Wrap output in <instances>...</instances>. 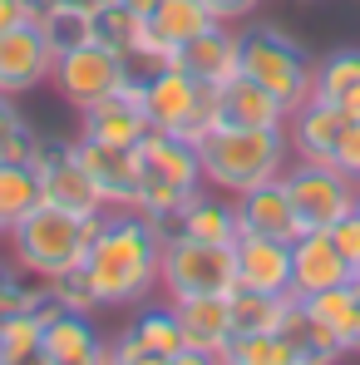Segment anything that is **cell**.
<instances>
[{
	"label": "cell",
	"instance_id": "6da1fadb",
	"mask_svg": "<svg viewBox=\"0 0 360 365\" xmlns=\"http://www.w3.org/2000/svg\"><path fill=\"white\" fill-rule=\"evenodd\" d=\"M89 282L104 306H143L163 292V232L138 207H109L89 237Z\"/></svg>",
	"mask_w": 360,
	"mask_h": 365
},
{
	"label": "cell",
	"instance_id": "7a4b0ae2",
	"mask_svg": "<svg viewBox=\"0 0 360 365\" xmlns=\"http://www.w3.org/2000/svg\"><path fill=\"white\" fill-rule=\"evenodd\" d=\"M197 158L207 187L237 197L257 182L282 178L292 163V143H287V128H212L197 143Z\"/></svg>",
	"mask_w": 360,
	"mask_h": 365
},
{
	"label": "cell",
	"instance_id": "3957f363",
	"mask_svg": "<svg viewBox=\"0 0 360 365\" xmlns=\"http://www.w3.org/2000/svg\"><path fill=\"white\" fill-rule=\"evenodd\" d=\"M138 212L158 227H168L187 207L192 192H202V158H197V143H187L178 133H163V128H148L143 143H138Z\"/></svg>",
	"mask_w": 360,
	"mask_h": 365
},
{
	"label": "cell",
	"instance_id": "277c9868",
	"mask_svg": "<svg viewBox=\"0 0 360 365\" xmlns=\"http://www.w3.org/2000/svg\"><path fill=\"white\" fill-rule=\"evenodd\" d=\"M89 237H94V222L64 212L55 202H40V207H30L15 227H5L10 262H15L25 277H40V282L60 277L69 267H84Z\"/></svg>",
	"mask_w": 360,
	"mask_h": 365
},
{
	"label": "cell",
	"instance_id": "5b68a950",
	"mask_svg": "<svg viewBox=\"0 0 360 365\" xmlns=\"http://www.w3.org/2000/svg\"><path fill=\"white\" fill-rule=\"evenodd\" d=\"M217 89L222 84H197L187 69L163 64L143 79V114L148 128L178 133L187 143H202L217 128Z\"/></svg>",
	"mask_w": 360,
	"mask_h": 365
},
{
	"label": "cell",
	"instance_id": "8992f818",
	"mask_svg": "<svg viewBox=\"0 0 360 365\" xmlns=\"http://www.w3.org/2000/svg\"><path fill=\"white\" fill-rule=\"evenodd\" d=\"M242 74L257 79L267 94H277L287 109H297V104L311 99L316 60L301 50L287 30H277V25H252V30H242Z\"/></svg>",
	"mask_w": 360,
	"mask_h": 365
},
{
	"label": "cell",
	"instance_id": "52a82bcc",
	"mask_svg": "<svg viewBox=\"0 0 360 365\" xmlns=\"http://www.w3.org/2000/svg\"><path fill=\"white\" fill-rule=\"evenodd\" d=\"M237 287V242L163 237V297H227Z\"/></svg>",
	"mask_w": 360,
	"mask_h": 365
},
{
	"label": "cell",
	"instance_id": "ba28073f",
	"mask_svg": "<svg viewBox=\"0 0 360 365\" xmlns=\"http://www.w3.org/2000/svg\"><path fill=\"white\" fill-rule=\"evenodd\" d=\"M282 178H287L292 202H297L301 232H331L346 212H356L360 182L346 178L336 163H306V158H292Z\"/></svg>",
	"mask_w": 360,
	"mask_h": 365
},
{
	"label": "cell",
	"instance_id": "9c48e42d",
	"mask_svg": "<svg viewBox=\"0 0 360 365\" xmlns=\"http://www.w3.org/2000/svg\"><path fill=\"white\" fill-rule=\"evenodd\" d=\"M30 168L40 173L45 202H55V207L84 217V222H99V217L109 212V202H104V192L94 187L89 168L74 158V138H69V143H64V138H40L35 153H30Z\"/></svg>",
	"mask_w": 360,
	"mask_h": 365
},
{
	"label": "cell",
	"instance_id": "30bf717a",
	"mask_svg": "<svg viewBox=\"0 0 360 365\" xmlns=\"http://www.w3.org/2000/svg\"><path fill=\"white\" fill-rule=\"evenodd\" d=\"M128 74H133V60H123V55L104 50V45H79V50H64L60 60H55L50 84H55V94L74 114H84L89 104L119 94Z\"/></svg>",
	"mask_w": 360,
	"mask_h": 365
},
{
	"label": "cell",
	"instance_id": "8fae6325",
	"mask_svg": "<svg viewBox=\"0 0 360 365\" xmlns=\"http://www.w3.org/2000/svg\"><path fill=\"white\" fill-rule=\"evenodd\" d=\"M114 365H192L187 336L173 302L168 306H138V316L123 326L109 346Z\"/></svg>",
	"mask_w": 360,
	"mask_h": 365
},
{
	"label": "cell",
	"instance_id": "7c38bea8",
	"mask_svg": "<svg viewBox=\"0 0 360 365\" xmlns=\"http://www.w3.org/2000/svg\"><path fill=\"white\" fill-rule=\"evenodd\" d=\"M55 60H60V55L50 50V40H45L40 25H15V30H5V35H0V94L25 99V94L45 89L50 74H55Z\"/></svg>",
	"mask_w": 360,
	"mask_h": 365
},
{
	"label": "cell",
	"instance_id": "4fadbf2b",
	"mask_svg": "<svg viewBox=\"0 0 360 365\" xmlns=\"http://www.w3.org/2000/svg\"><path fill=\"white\" fill-rule=\"evenodd\" d=\"M40 365H114L109 356V341L99 336L94 316L84 311H55L45 321V336H40Z\"/></svg>",
	"mask_w": 360,
	"mask_h": 365
},
{
	"label": "cell",
	"instance_id": "5bb4252c",
	"mask_svg": "<svg viewBox=\"0 0 360 365\" xmlns=\"http://www.w3.org/2000/svg\"><path fill=\"white\" fill-rule=\"evenodd\" d=\"M173 311H178V321H182L192 365L227 361V346H232V311H227V297H173Z\"/></svg>",
	"mask_w": 360,
	"mask_h": 365
},
{
	"label": "cell",
	"instance_id": "9a60e30c",
	"mask_svg": "<svg viewBox=\"0 0 360 365\" xmlns=\"http://www.w3.org/2000/svg\"><path fill=\"white\" fill-rule=\"evenodd\" d=\"M232 202H237L242 232H252V237H282V242H297L301 237V217H297L292 192H287V178L257 182V187L237 192Z\"/></svg>",
	"mask_w": 360,
	"mask_h": 365
},
{
	"label": "cell",
	"instance_id": "2e32d148",
	"mask_svg": "<svg viewBox=\"0 0 360 365\" xmlns=\"http://www.w3.org/2000/svg\"><path fill=\"white\" fill-rule=\"evenodd\" d=\"M173 64L187 69L197 84H227V79L242 74V30H232V25L217 20L212 30H202V35H192L187 45H178Z\"/></svg>",
	"mask_w": 360,
	"mask_h": 365
},
{
	"label": "cell",
	"instance_id": "e0dca14e",
	"mask_svg": "<svg viewBox=\"0 0 360 365\" xmlns=\"http://www.w3.org/2000/svg\"><path fill=\"white\" fill-rule=\"evenodd\" d=\"M74 158L89 168L94 187L104 192L109 207H133L138 202V148H109L94 138H74Z\"/></svg>",
	"mask_w": 360,
	"mask_h": 365
},
{
	"label": "cell",
	"instance_id": "ac0fdd59",
	"mask_svg": "<svg viewBox=\"0 0 360 365\" xmlns=\"http://www.w3.org/2000/svg\"><path fill=\"white\" fill-rule=\"evenodd\" d=\"M356 272L331 242V232H301L292 242V297H316L326 287H346Z\"/></svg>",
	"mask_w": 360,
	"mask_h": 365
},
{
	"label": "cell",
	"instance_id": "d6986e66",
	"mask_svg": "<svg viewBox=\"0 0 360 365\" xmlns=\"http://www.w3.org/2000/svg\"><path fill=\"white\" fill-rule=\"evenodd\" d=\"M346 114L326 99H306L287 114V143H292V158H306V163H331L336 158V143L346 133Z\"/></svg>",
	"mask_w": 360,
	"mask_h": 365
},
{
	"label": "cell",
	"instance_id": "ffe728a7",
	"mask_svg": "<svg viewBox=\"0 0 360 365\" xmlns=\"http://www.w3.org/2000/svg\"><path fill=\"white\" fill-rule=\"evenodd\" d=\"M163 237L168 232H178V237H197V242H237L242 237V222H237V202L227 197V192H217V187H202V192H192L187 197V207H182L178 217L168 222V227H158Z\"/></svg>",
	"mask_w": 360,
	"mask_h": 365
},
{
	"label": "cell",
	"instance_id": "44dd1931",
	"mask_svg": "<svg viewBox=\"0 0 360 365\" xmlns=\"http://www.w3.org/2000/svg\"><path fill=\"white\" fill-rule=\"evenodd\" d=\"M287 114L292 109L247 74L217 89V128H287Z\"/></svg>",
	"mask_w": 360,
	"mask_h": 365
},
{
	"label": "cell",
	"instance_id": "7402d4cb",
	"mask_svg": "<svg viewBox=\"0 0 360 365\" xmlns=\"http://www.w3.org/2000/svg\"><path fill=\"white\" fill-rule=\"evenodd\" d=\"M237 287L287 297L292 292V242L282 237H237Z\"/></svg>",
	"mask_w": 360,
	"mask_h": 365
},
{
	"label": "cell",
	"instance_id": "603a6c76",
	"mask_svg": "<svg viewBox=\"0 0 360 365\" xmlns=\"http://www.w3.org/2000/svg\"><path fill=\"white\" fill-rule=\"evenodd\" d=\"M143 133H148L143 104H133L123 94H109V99H99L79 114V138H94V143H109V148H138Z\"/></svg>",
	"mask_w": 360,
	"mask_h": 365
},
{
	"label": "cell",
	"instance_id": "cb8c5ba5",
	"mask_svg": "<svg viewBox=\"0 0 360 365\" xmlns=\"http://www.w3.org/2000/svg\"><path fill=\"white\" fill-rule=\"evenodd\" d=\"M311 99H326L346 119H360V50H336V55L316 60Z\"/></svg>",
	"mask_w": 360,
	"mask_h": 365
},
{
	"label": "cell",
	"instance_id": "d4e9b609",
	"mask_svg": "<svg viewBox=\"0 0 360 365\" xmlns=\"http://www.w3.org/2000/svg\"><path fill=\"white\" fill-rule=\"evenodd\" d=\"M282 336L297 346V361L301 365H331L341 361L346 351L336 346V336L311 316V306H306V297H287V316H282Z\"/></svg>",
	"mask_w": 360,
	"mask_h": 365
},
{
	"label": "cell",
	"instance_id": "484cf974",
	"mask_svg": "<svg viewBox=\"0 0 360 365\" xmlns=\"http://www.w3.org/2000/svg\"><path fill=\"white\" fill-rule=\"evenodd\" d=\"M311 306V316L336 336V346L351 356L360 351V292L356 282H346V287H326V292H316V297H306Z\"/></svg>",
	"mask_w": 360,
	"mask_h": 365
},
{
	"label": "cell",
	"instance_id": "4316f807",
	"mask_svg": "<svg viewBox=\"0 0 360 365\" xmlns=\"http://www.w3.org/2000/svg\"><path fill=\"white\" fill-rule=\"evenodd\" d=\"M292 297V292H287ZM287 297L272 292H252V287H232L227 292V311H232V336H272L282 331L287 316Z\"/></svg>",
	"mask_w": 360,
	"mask_h": 365
},
{
	"label": "cell",
	"instance_id": "83f0119b",
	"mask_svg": "<svg viewBox=\"0 0 360 365\" xmlns=\"http://www.w3.org/2000/svg\"><path fill=\"white\" fill-rule=\"evenodd\" d=\"M212 25H217V15H212L202 0H158L153 15H148V30H153L168 50L187 45L192 35H202V30H212Z\"/></svg>",
	"mask_w": 360,
	"mask_h": 365
},
{
	"label": "cell",
	"instance_id": "f1b7e54d",
	"mask_svg": "<svg viewBox=\"0 0 360 365\" xmlns=\"http://www.w3.org/2000/svg\"><path fill=\"white\" fill-rule=\"evenodd\" d=\"M50 40V50L64 55V50H79V45H94V0H64L55 10H45L35 20Z\"/></svg>",
	"mask_w": 360,
	"mask_h": 365
},
{
	"label": "cell",
	"instance_id": "f546056e",
	"mask_svg": "<svg viewBox=\"0 0 360 365\" xmlns=\"http://www.w3.org/2000/svg\"><path fill=\"white\" fill-rule=\"evenodd\" d=\"M40 173L30 163H0V227H15L30 207H40Z\"/></svg>",
	"mask_w": 360,
	"mask_h": 365
},
{
	"label": "cell",
	"instance_id": "4dcf8cb0",
	"mask_svg": "<svg viewBox=\"0 0 360 365\" xmlns=\"http://www.w3.org/2000/svg\"><path fill=\"white\" fill-rule=\"evenodd\" d=\"M40 336H45V321H40L35 311L0 316V365H30V361H40Z\"/></svg>",
	"mask_w": 360,
	"mask_h": 365
},
{
	"label": "cell",
	"instance_id": "1f68e13d",
	"mask_svg": "<svg viewBox=\"0 0 360 365\" xmlns=\"http://www.w3.org/2000/svg\"><path fill=\"white\" fill-rule=\"evenodd\" d=\"M222 365H301V361H297V346L282 331H272V336H232Z\"/></svg>",
	"mask_w": 360,
	"mask_h": 365
},
{
	"label": "cell",
	"instance_id": "d6a6232c",
	"mask_svg": "<svg viewBox=\"0 0 360 365\" xmlns=\"http://www.w3.org/2000/svg\"><path fill=\"white\" fill-rule=\"evenodd\" d=\"M45 287H50V297H55L64 311H84V316L104 311L99 292H94V282H89V267H69V272H60V277H50Z\"/></svg>",
	"mask_w": 360,
	"mask_h": 365
},
{
	"label": "cell",
	"instance_id": "836d02e7",
	"mask_svg": "<svg viewBox=\"0 0 360 365\" xmlns=\"http://www.w3.org/2000/svg\"><path fill=\"white\" fill-rule=\"evenodd\" d=\"M331 242L341 247V257L351 262V272L360 277V212H346V217L331 227Z\"/></svg>",
	"mask_w": 360,
	"mask_h": 365
},
{
	"label": "cell",
	"instance_id": "e575fe53",
	"mask_svg": "<svg viewBox=\"0 0 360 365\" xmlns=\"http://www.w3.org/2000/svg\"><path fill=\"white\" fill-rule=\"evenodd\" d=\"M346 178H356L360 182V119L346 123V133H341V143H336V158H331Z\"/></svg>",
	"mask_w": 360,
	"mask_h": 365
},
{
	"label": "cell",
	"instance_id": "d590c367",
	"mask_svg": "<svg viewBox=\"0 0 360 365\" xmlns=\"http://www.w3.org/2000/svg\"><path fill=\"white\" fill-rule=\"evenodd\" d=\"M35 143H40V133H35V128H20V133H10V138L0 143V163H30Z\"/></svg>",
	"mask_w": 360,
	"mask_h": 365
},
{
	"label": "cell",
	"instance_id": "8d00e7d4",
	"mask_svg": "<svg viewBox=\"0 0 360 365\" xmlns=\"http://www.w3.org/2000/svg\"><path fill=\"white\" fill-rule=\"evenodd\" d=\"M202 5H207L222 25H237V20H247V15H257L262 0H202Z\"/></svg>",
	"mask_w": 360,
	"mask_h": 365
},
{
	"label": "cell",
	"instance_id": "74e56055",
	"mask_svg": "<svg viewBox=\"0 0 360 365\" xmlns=\"http://www.w3.org/2000/svg\"><path fill=\"white\" fill-rule=\"evenodd\" d=\"M20 128H30L25 109H20V99H15V94H0V143H5L10 133H20Z\"/></svg>",
	"mask_w": 360,
	"mask_h": 365
},
{
	"label": "cell",
	"instance_id": "f35d334b",
	"mask_svg": "<svg viewBox=\"0 0 360 365\" xmlns=\"http://www.w3.org/2000/svg\"><path fill=\"white\" fill-rule=\"evenodd\" d=\"M15 25H35L30 0H0V35H5V30H15Z\"/></svg>",
	"mask_w": 360,
	"mask_h": 365
},
{
	"label": "cell",
	"instance_id": "ab89813d",
	"mask_svg": "<svg viewBox=\"0 0 360 365\" xmlns=\"http://www.w3.org/2000/svg\"><path fill=\"white\" fill-rule=\"evenodd\" d=\"M119 5H128V10H138V15H153V5H158V0H119Z\"/></svg>",
	"mask_w": 360,
	"mask_h": 365
},
{
	"label": "cell",
	"instance_id": "60d3db41",
	"mask_svg": "<svg viewBox=\"0 0 360 365\" xmlns=\"http://www.w3.org/2000/svg\"><path fill=\"white\" fill-rule=\"evenodd\" d=\"M55 5H64V0H30V10H35V20H40L45 10H55Z\"/></svg>",
	"mask_w": 360,
	"mask_h": 365
},
{
	"label": "cell",
	"instance_id": "b9f144b4",
	"mask_svg": "<svg viewBox=\"0 0 360 365\" xmlns=\"http://www.w3.org/2000/svg\"><path fill=\"white\" fill-rule=\"evenodd\" d=\"M356 212H360V192H356Z\"/></svg>",
	"mask_w": 360,
	"mask_h": 365
},
{
	"label": "cell",
	"instance_id": "7bdbcfd3",
	"mask_svg": "<svg viewBox=\"0 0 360 365\" xmlns=\"http://www.w3.org/2000/svg\"><path fill=\"white\" fill-rule=\"evenodd\" d=\"M0 237H5V227H0Z\"/></svg>",
	"mask_w": 360,
	"mask_h": 365
}]
</instances>
